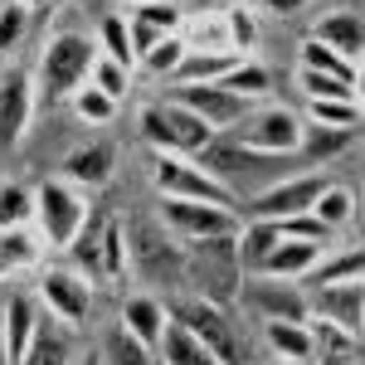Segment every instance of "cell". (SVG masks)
<instances>
[{"mask_svg": "<svg viewBox=\"0 0 365 365\" xmlns=\"http://www.w3.org/2000/svg\"><path fill=\"white\" fill-rule=\"evenodd\" d=\"M166 108H170V127H175V146H180V156H200L210 141L220 137V132H210V122H200L190 108H180V103H170V98H166Z\"/></svg>", "mask_w": 365, "mask_h": 365, "instance_id": "obj_36", "label": "cell"}, {"mask_svg": "<svg viewBox=\"0 0 365 365\" xmlns=\"http://www.w3.org/2000/svg\"><path fill=\"white\" fill-rule=\"evenodd\" d=\"M170 317H175L180 327H190V331H195L210 351H220L229 365L239 361V346H234V331H229L225 307H215V302H205V297H195V292H185V297L170 302Z\"/></svg>", "mask_w": 365, "mask_h": 365, "instance_id": "obj_13", "label": "cell"}, {"mask_svg": "<svg viewBox=\"0 0 365 365\" xmlns=\"http://www.w3.org/2000/svg\"><path fill=\"white\" fill-rule=\"evenodd\" d=\"M351 141H356V127H317V122H307V127H302V146H297V151H302L312 166H317V161L341 156Z\"/></svg>", "mask_w": 365, "mask_h": 365, "instance_id": "obj_33", "label": "cell"}, {"mask_svg": "<svg viewBox=\"0 0 365 365\" xmlns=\"http://www.w3.org/2000/svg\"><path fill=\"white\" fill-rule=\"evenodd\" d=\"M263 5H268V10H278V15H297L307 0H263Z\"/></svg>", "mask_w": 365, "mask_h": 365, "instance_id": "obj_50", "label": "cell"}, {"mask_svg": "<svg viewBox=\"0 0 365 365\" xmlns=\"http://www.w3.org/2000/svg\"><path fill=\"white\" fill-rule=\"evenodd\" d=\"M98 44H103V54L117 58V63H137V49H132V25H127V10L122 15H103L98 20Z\"/></svg>", "mask_w": 365, "mask_h": 365, "instance_id": "obj_40", "label": "cell"}, {"mask_svg": "<svg viewBox=\"0 0 365 365\" xmlns=\"http://www.w3.org/2000/svg\"><path fill=\"white\" fill-rule=\"evenodd\" d=\"M88 83L98 88V93H108L113 103H127V93H132V68L117 63V58H108V54H98L93 73H88Z\"/></svg>", "mask_w": 365, "mask_h": 365, "instance_id": "obj_41", "label": "cell"}, {"mask_svg": "<svg viewBox=\"0 0 365 365\" xmlns=\"http://www.w3.org/2000/svg\"><path fill=\"white\" fill-rule=\"evenodd\" d=\"M156 351H161V361H166V365H229L220 351H210V346H205L190 327H180L175 317L166 322V336H161Z\"/></svg>", "mask_w": 365, "mask_h": 365, "instance_id": "obj_23", "label": "cell"}, {"mask_svg": "<svg viewBox=\"0 0 365 365\" xmlns=\"http://www.w3.org/2000/svg\"><path fill=\"white\" fill-rule=\"evenodd\" d=\"M361 341H365V317H361Z\"/></svg>", "mask_w": 365, "mask_h": 365, "instance_id": "obj_56", "label": "cell"}, {"mask_svg": "<svg viewBox=\"0 0 365 365\" xmlns=\"http://www.w3.org/2000/svg\"><path fill=\"white\" fill-rule=\"evenodd\" d=\"M273 225L282 229V239H307V244H327L331 249V229L317 215H292V220H273Z\"/></svg>", "mask_w": 365, "mask_h": 365, "instance_id": "obj_49", "label": "cell"}, {"mask_svg": "<svg viewBox=\"0 0 365 365\" xmlns=\"http://www.w3.org/2000/svg\"><path fill=\"white\" fill-rule=\"evenodd\" d=\"M44 258V239L39 229H0V273H25Z\"/></svg>", "mask_w": 365, "mask_h": 365, "instance_id": "obj_27", "label": "cell"}, {"mask_svg": "<svg viewBox=\"0 0 365 365\" xmlns=\"http://www.w3.org/2000/svg\"><path fill=\"white\" fill-rule=\"evenodd\" d=\"M0 365H5V302H0Z\"/></svg>", "mask_w": 365, "mask_h": 365, "instance_id": "obj_51", "label": "cell"}, {"mask_svg": "<svg viewBox=\"0 0 365 365\" xmlns=\"http://www.w3.org/2000/svg\"><path fill=\"white\" fill-rule=\"evenodd\" d=\"M170 234V229H166ZM156 225H137L127 229V244H132V268H141V278L151 282H175L185 278V253L170 244Z\"/></svg>", "mask_w": 365, "mask_h": 365, "instance_id": "obj_12", "label": "cell"}, {"mask_svg": "<svg viewBox=\"0 0 365 365\" xmlns=\"http://www.w3.org/2000/svg\"><path fill=\"white\" fill-rule=\"evenodd\" d=\"M98 44L78 34V29H58L44 39V54H39V93L44 98H73L88 83L93 63H98Z\"/></svg>", "mask_w": 365, "mask_h": 365, "instance_id": "obj_2", "label": "cell"}, {"mask_svg": "<svg viewBox=\"0 0 365 365\" xmlns=\"http://www.w3.org/2000/svg\"><path fill=\"white\" fill-rule=\"evenodd\" d=\"M185 287L215 302V307H229L244 297V253H239V234H220V239H200L185 249Z\"/></svg>", "mask_w": 365, "mask_h": 365, "instance_id": "obj_1", "label": "cell"}, {"mask_svg": "<svg viewBox=\"0 0 365 365\" xmlns=\"http://www.w3.org/2000/svg\"><path fill=\"white\" fill-rule=\"evenodd\" d=\"M356 88H361V98H365V63H361V83H356Z\"/></svg>", "mask_w": 365, "mask_h": 365, "instance_id": "obj_52", "label": "cell"}, {"mask_svg": "<svg viewBox=\"0 0 365 365\" xmlns=\"http://www.w3.org/2000/svg\"><path fill=\"white\" fill-rule=\"evenodd\" d=\"M166 322H170V312L161 297H151V292H137V297H127L122 302V327L132 331V336L141 341V346H161V336H166Z\"/></svg>", "mask_w": 365, "mask_h": 365, "instance_id": "obj_21", "label": "cell"}, {"mask_svg": "<svg viewBox=\"0 0 365 365\" xmlns=\"http://www.w3.org/2000/svg\"><path fill=\"white\" fill-rule=\"evenodd\" d=\"M312 215H317L322 225L331 229V234H336V229H346L351 220H356V190H351V185H336V180H331V185H327V190L317 195Z\"/></svg>", "mask_w": 365, "mask_h": 365, "instance_id": "obj_38", "label": "cell"}, {"mask_svg": "<svg viewBox=\"0 0 365 365\" xmlns=\"http://www.w3.org/2000/svg\"><path fill=\"white\" fill-rule=\"evenodd\" d=\"M34 220H39V190L5 180L0 185V229H34Z\"/></svg>", "mask_w": 365, "mask_h": 365, "instance_id": "obj_28", "label": "cell"}, {"mask_svg": "<svg viewBox=\"0 0 365 365\" xmlns=\"http://www.w3.org/2000/svg\"><path fill=\"white\" fill-rule=\"evenodd\" d=\"M244 302H249L263 322H307L312 317V297L302 287L282 278H268V273H249L244 278Z\"/></svg>", "mask_w": 365, "mask_h": 365, "instance_id": "obj_11", "label": "cell"}, {"mask_svg": "<svg viewBox=\"0 0 365 365\" xmlns=\"http://www.w3.org/2000/svg\"><path fill=\"white\" fill-rule=\"evenodd\" d=\"M263 341L278 361L292 365H317V346H312L307 322H263Z\"/></svg>", "mask_w": 365, "mask_h": 365, "instance_id": "obj_25", "label": "cell"}, {"mask_svg": "<svg viewBox=\"0 0 365 365\" xmlns=\"http://www.w3.org/2000/svg\"><path fill=\"white\" fill-rule=\"evenodd\" d=\"M327 185H331L327 175H287V180H273V185H263L258 195H249L244 220H292V215H312V205H317V195H322Z\"/></svg>", "mask_w": 365, "mask_h": 365, "instance_id": "obj_7", "label": "cell"}, {"mask_svg": "<svg viewBox=\"0 0 365 365\" xmlns=\"http://www.w3.org/2000/svg\"><path fill=\"white\" fill-rule=\"evenodd\" d=\"M103 234H108V215H103V210H88V220H83V229H78V239L68 244V253H73V263H78V273H83V278H98Z\"/></svg>", "mask_w": 365, "mask_h": 365, "instance_id": "obj_29", "label": "cell"}, {"mask_svg": "<svg viewBox=\"0 0 365 365\" xmlns=\"http://www.w3.org/2000/svg\"><path fill=\"white\" fill-rule=\"evenodd\" d=\"M39 307H34V297L25 292H10L5 297V365H25L29 346L39 336Z\"/></svg>", "mask_w": 365, "mask_h": 365, "instance_id": "obj_19", "label": "cell"}, {"mask_svg": "<svg viewBox=\"0 0 365 365\" xmlns=\"http://www.w3.org/2000/svg\"><path fill=\"white\" fill-rule=\"evenodd\" d=\"M200 161V170H210L220 185H229L234 195L249 185L253 175H268V166L278 161V156H258V151H249L244 141H234V137H215L205 151L195 156Z\"/></svg>", "mask_w": 365, "mask_h": 365, "instance_id": "obj_10", "label": "cell"}, {"mask_svg": "<svg viewBox=\"0 0 365 365\" xmlns=\"http://www.w3.org/2000/svg\"><path fill=\"white\" fill-rule=\"evenodd\" d=\"M185 39L180 34H170V39H161L151 54H141L137 58V68L146 73V78H161V83H175V73H180V63H185Z\"/></svg>", "mask_w": 365, "mask_h": 365, "instance_id": "obj_37", "label": "cell"}, {"mask_svg": "<svg viewBox=\"0 0 365 365\" xmlns=\"http://www.w3.org/2000/svg\"><path fill=\"white\" fill-rule=\"evenodd\" d=\"M108 361L113 365H151V346H141L127 327H117L113 341H108Z\"/></svg>", "mask_w": 365, "mask_h": 365, "instance_id": "obj_47", "label": "cell"}, {"mask_svg": "<svg viewBox=\"0 0 365 365\" xmlns=\"http://www.w3.org/2000/svg\"><path fill=\"white\" fill-rule=\"evenodd\" d=\"M25 29H29V5L5 0V5H0V54H10V49L25 39Z\"/></svg>", "mask_w": 365, "mask_h": 365, "instance_id": "obj_48", "label": "cell"}, {"mask_svg": "<svg viewBox=\"0 0 365 365\" xmlns=\"http://www.w3.org/2000/svg\"><path fill=\"white\" fill-rule=\"evenodd\" d=\"M161 225L185 239V244H200V239H220V234H239L244 220L225 210V205H205V200H161Z\"/></svg>", "mask_w": 365, "mask_h": 365, "instance_id": "obj_8", "label": "cell"}, {"mask_svg": "<svg viewBox=\"0 0 365 365\" xmlns=\"http://www.w3.org/2000/svg\"><path fill=\"white\" fill-rule=\"evenodd\" d=\"M88 365H98V361H88Z\"/></svg>", "mask_w": 365, "mask_h": 365, "instance_id": "obj_57", "label": "cell"}, {"mask_svg": "<svg viewBox=\"0 0 365 365\" xmlns=\"http://www.w3.org/2000/svg\"><path fill=\"white\" fill-rule=\"evenodd\" d=\"M268 365H292V361H278V356H273V361H268Z\"/></svg>", "mask_w": 365, "mask_h": 365, "instance_id": "obj_55", "label": "cell"}, {"mask_svg": "<svg viewBox=\"0 0 365 365\" xmlns=\"http://www.w3.org/2000/svg\"><path fill=\"white\" fill-rule=\"evenodd\" d=\"M307 331H312V346H317V365H351L361 356V336L327 322V317H307Z\"/></svg>", "mask_w": 365, "mask_h": 365, "instance_id": "obj_22", "label": "cell"}, {"mask_svg": "<svg viewBox=\"0 0 365 365\" xmlns=\"http://www.w3.org/2000/svg\"><path fill=\"white\" fill-rule=\"evenodd\" d=\"M312 317H327L346 331L361 336L365 317V282H336V287H312Z\"/></svg>", "mask_w": 365, "mask_h": 365, "instance_id": "obj_18", "label": "cell"}, {"mask_svg": "<svg viewBox=\"0 0 365 365\" xmlns=\"http://www.w3.org/2000/svg\"><path fill=\"white\" fill-rule=\"evenodd\" d=\"M185 20H190V15H185L175 0H146V5H132V10H127V25H132V49H137V58L151 54L161 39L180 34Z\"/></svg>", "mask_w": 365, "mask_h": 365, "instance_id": "obj_15", "label": "cell"}, {"mask_svg": "<svg viewBox=\"0 0 365 365\" xmlns=\"http://www.w3.org/2000/svg\"><path fill=\"white\" fill-rule=\"evenodd\" d=\"M83 220H88V200H83L78 185H68L63 175L39 185V220H34V225H39V239H44L49 249L68 253V244L78 239Z\"/></svg>", "mask_w": 365, "mask_h": 365, "instance_id": "obj_4", "label": "cell"}, {"mask_svg": "<svg viewBox=\"0 0 365 365\" xmlns=\"http://www.w3.org/2000/svg\"><path fill=\"white\" fill-rule=\"evenodd\" d=\"M307 122H317V127H361L365 103H356V98H312Z\"/></svg>", "mask_w": 365, "mask_h": 365, "instance_id": "obj_39", "label": "cell"}, {"mask_svg": "<svg viewBox=\"0 0 365 365\" xmlns=\"http://www.w3.org/2000/svg\"><path fill=\"white\" fill-rule=\"evenodd\" d=\"M282 244V229L273 225V220H244V229H239V253H244V268L249 273H258L263 268V258Z\"/></svg>", "mask_w": 365, "mask_h": 365, "instance_id": "obj_31", "label": "cell"}, {"mask_svg": "<svg viewBox=\"0 0 365 365\" xmlns=\"http://www.w3.org/2000/svg\"><path fill=\"white\" fill-rule=\"evenodd\" d=\"M312 39H322L327 49H336L346 63H365V15L356 10H327L317 25H312Z\"/></svg>", "mask_w": 365, "mask_h": 365, "instance_id": "obj_17", "label": "cell"}, {"mask_svg": "<svg viewBox=\"0 0 365 365\" xmlns=\"http://www.w3.org/2000/svg\"><path fill=\"white\" fill-rule=\"evenodd\" d=\"M297 68H312V73H331V78H341V83H361V68L356 63H346V58L336 54V49H327L322 39H302V49H297Z\"/></svg>", "mask_w": 365, "mask_h": 365, "instance_id": "obj_30", "label": "cell"}, {"mask_svg": "<svg viewBox=\"0 0 365 365\" xmlns=\"http://www.w3.org/2000/svg\"><path fill=\"white\" fill-rule=\"evenodd\" d=\"M327 258V244H307V239H282L278 249L263 258L258 273L268 278H282V282H307L317 273V263Z\"/></svg>", "mask_w": 365, "mask_h": 365, "instance_id": "obj_20", "label": "cell"}, {"mask_svg": "<svg viewBox=\"0 0 365 365\" xmlns=\"http://www.w3.org/2000/svg\"><path fill=\"white\" fill-rule=\"evenodd\" d=\"M225 15H229V39H234V54L249 58V49L258 44V20H253V10H249V5H229Z\"/></svg>", "mask_w": 365, "mask_h": 365, "instance_id": "obj_46", "label": "cell"}, {"mask_svg": "<svg viewBox=\"0 0 365 365\" xmlns=\"http://www.w3.org/2000/svg\"><path fill=\"white\" fill-rule=\"evenodd\" d=\"M39 302L63 331H83L93 312V287L78 268H44L39 273Z\"/></svg>", "mask_w": 365, "mask_h": 365, "instance_id": "obj_5", "label": "cell"}, {"mask_svg": "<svg viewBox=\"0 0 365 365\" xmlns=\"http://www.w3.org/2000/svg\"><path fill=\"white\" fill-rule=\"evenodd\" d=\"M34 122V78L25 68L0 73V151H10Z\"/></svg>", "mask_w": 365, "mask_h": 365, "instance_id": "obj_14", "label": "cell"}, {"mask_svg": "<svg viewBox=\"0 0 365 365\" xmlns=\"http://www.w3.org/2000/svg\"><path fill=\"white\" fill-rule=\"evenodd\" d=\"M225 88H229V93H239L244 103H258V98H268V93H273V73H268L263 63L244 58V63L225 78Z\"/></svg>", "mask_w": 365, "mask_h": 365, "instance_id": "obj_43", "label": "cell"}, {"mask_svg": "<svg viewBox=\"0 0 365 365\" xmlns=\"http://www.w3.org/2000/svg\"><path fill=\"white\" fill-rule=\"evenodd\" d=\"M25 365H68V331H63V327H58V331L54 327H39Z\"/></svg>", "mask_w": 365, "mask_h": 365, "instance_id": "obj_45", "label": "cell"}, {"mask_svg": "<svg viewBox=\"0 0 365 365\" xmlns=\"http://www.w3.org/2000/svg\"><path fill=\"white\" fill-rule=\"evenodd\" d=\"M68 103H73L78 122H88V127H108V122H113V117L122 113V103H113L108 93H98L93 83H83L78 93H73V98H68Z\"/></svg>", "mask_w": 365, "mask_h": 365, "instance_id": "obj_42", "label": "cell"}, {"mask_svg": "<svg viewBox=\"0 0 365 365\" xmlns=\"http://www.w3.org/2000/svg\"><path fill=\"white\" fill-rule=\"evenodd\" d=\"M170 103H180L200 122H210V132H234L253 113V103H244L239 93H229L225 83H170Z\"/></svg>", "mask_w": 365, "mask_h": 365, "instance_id": "obj_9", "label": "cell"}, {"mask_svg": "<svg viewBox=\"0 0 365 365\" xmlns=\"http://www.w3.org/2000/svg\"><path fill=\"white\" fill-rule=\"evenodd\" d=\"M58 170H63V180L78 185V190H103V185L113 180V170H117V146L113 141H88L78 151H68Z\"/></svg>", "mask_w": 365, "mask_h": 365, "instance_id": "obj_16", "label": "cell"}, {"mask_svg": "<svg viewBox=\"0 0 365 365\" xmlns=\"http://www.w3.org/2000/svg\"><path fill=\"white\" fill-rule=\"evenodd\" d=\"M122 5H127V10H132V5H146V0H122Z\"/></svg>", "mask_w": 365, "mask_h": 365, "instance_id": "obj_54", "label": "cell"}, {"mask_svg": "<svg viewBox=\"0 0 365 365\" xmlns=\"http://www.w3.org/2000/svg\"><path fill=\"white\" fill-rule=\"evenodd\" d=\"M137 132L141 141L156 151V156H166V151H175L180 156V146H175V127H170V108L166 103H141L137 113Z\"/></svg>", "mask_w": 365, "mask_h": 365, "instance_id": "obj_34", "label": "cell"}, {"mask_svg": "<svg viewBox=\"0 0 365 365\" xmlns=\"http://www.w3.org/2000/svg\"><path fill=\"white\" fill-rule=\"evenodd\" d=\"M180 39H185L190 54H229V49H234L225 10H200V15H190L185 29H180Z\"/></svg>", "mask_w": 365, "mask_h": 365, "instance_id": "obj_24", "label": "cell"}, {"mask_svg": "<svg viewBox=\"0 0 365 365\" xmlns=\"http://www.w3.org/2000/svg\"><path fill=\"white\" fill-rule=\"evenodd\" d=\"M302 127H307V122L292 113V108H253V113L234 127V141H244L258 156H287V151L302 146Z\"/></svg>", "mask_w": 365, "mask_h": 365, "instance_id": "obj_6", "label": "cell"}, {"mask_svg": "<svg viewBox=\"0 0 365 365\" xmlns=\"http://www.w3.org/2000/svg\"><path fill=\"white\" fill-rule=\"evenodd\" d=\"M151 185L161 190V200H205V205H225V210H239V195L220 185L210 170H200L195 156H156L151 161Z\"/></svg>", "mask_w": 365, "mask_h": 365, "instance_id": "obj_3", "label": "cell"}, {"mask_svg": "<svg viewBox=\"0 0 365 365\" xmlns=\"http://www.w3.org/2000/svg\"><path fill=\"white\" fill-rule=\"evenodd\" d=\"M15 5H44V0H15Z\"/></svg>", "mask_w": 365, "mask_h": 365, "instance_id": "obj_53", "label": "cell"}, {"mask_svg": "<svg viewBox=\"0 0 365 365\" xmlns=\"http://www.w3.org/2000/svg\"><path fill=\"white\" fill-rule=\"evenodd\" d=\"M127 278H132V244H127V225H122V220H108L103 258H98V282H103V287H122Z\"/></svg>", "mask_w": 365, "mask_h": 365, "instance_id": "obj_26", "label": "cell"}, {"mask_svg": "<svg viewBox=\"0 0 365 365\" xmlns=\"http://www.w3.org/2000/svg\"><path fill=\"white\" fill-rule=\"evenodd\" d=\"M239 63H244V54H234V49L229 54H185L175 83H225Z\"/></svg>", "mask_w": 365, "mask_h": 365, "instance_id": "obj_32", "label": "cell"}, {"mask_svg": "<svg viewBox=\"0 0 365 365\" xmlns=\"http://www.w3.org/2000/svg\"><path fill=\"white\" fill-rule=\"evenodd\" d=\"M297 93H302V103H312V98H356L361 103L356 83H341L331 73H312V68H297Z\"/></svg>", "mask_w": 365, "mask_h": 365, "instance_id": "obj_44", "label": "cell"}, {"mask_svg": "<svg viewBox=\"0 0 365 365\" xmlns=\"http://www.w3.org/2000/svg\"><path fill=\"white\" fill-rule=\"evenodd\" d=\"M312 287H336V282H365V249H341L331 258H322L317 263V273H312Z\"/></svg>", "mask_w": 365, "mask_h": 365, "instance_id": "obj_35", "label": "cell"}]
</instances>
